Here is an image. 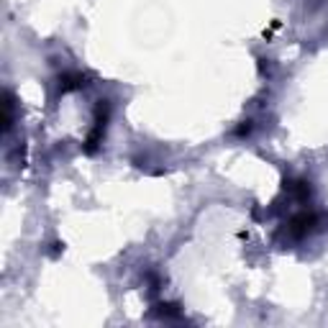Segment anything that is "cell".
<instances>
[{
	"mask_svg": "<svg viewBox=\"0 0 328 328\" xmlns=\"http://www.w3.org/2000/svg\"><path fill=\"white\" fill-rule=\"evenodd\" d=\"M82 85H85V77H82L80 72L62 77V90H72V87H82Z\"/></svg>",
	"mask_w": 328,
	"mask_h": 328,
	"instance_id": "6da1fadb",
	"label": "cell"
}]
</instances>
